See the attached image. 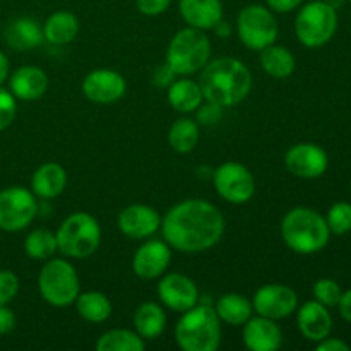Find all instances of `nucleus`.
Masks as SVG:
<instances>
[{"label": "nucleus", "mask_w": 351, "mask_h": 351, "mask_svg": "<svg viewBox=\"0 0 351 351\" xmlns=\"http://www.w3.org/2000/svg\"><path fill=\"white\" fill-rule=\"evenodd\" d=\"M221 211L204 199H187L161 218L163 240L178 252L197 254L218 245L225 235Z\"/></svg>", "instance_id": "f257e3e1"}, {"label": "nucleus", "mask_w": 351, "mask_h": 351, "mask_svg": "<svg viewBox=\"0 0 351 351\" xmlns=\"http://www.w3.org/2000/svg\"><path fill=\"white\" fill-rule=\"evenodd\" d=\"M199 86L204 101L228 108L242 103L252 89V74L242 60L221 57L209 60L201 71Z\"/></svg>", "instance_id": "f03ea898"}, {"label": "nucleus", "mask_w": 351, "mask_h": 351, "mask_svg": "<svg viewBox=\"0 0 351 351\" xmlns=\"http://www.w3.org/2000/svg\"><path fill=\"white\" fill-rule=\"evenodd\" d=\"M281 237L287 247L302 256L321 252L329 243L326 218L311 208H293L281 219Z\"/></svg>", "instance_id": "7ed1b4c3"}, {"label": "nucleus", "mask_w": 351, "mask_h": 351, "mask_svg": "<svg viewBox=\"0 0 351 351\" xmlns=\"http://www.w3.org/2000/svg\"><path fill=\"white\" fill-rule=\"evenodd\" d=\"M175 341L184 351H216L221 343V321L215 307L194 305L175 326Z\"/></svg>", "instance_id": "20e7f679"}, {"label": "nucleus", "mask_w": 351, "mask_h": 351, "mask_svg": "<svg viewBox=\"0 0 351 351\" xmlns=\"http://www.w3.org/2000/svg\"><path fill=\"white\" fill-rule=\"evenodd\" d=\"M55 237L62 256L67 259H88L95 256L101 243V226L89 213H72L60 223Z\"/></svg>", "instance_id": "39448f33"}, {"label": "nucleus", "mask_w": 351, "mask_h": 351, "mask_svg": "<svg viewBox=\"0 0 351 351\" xmlns=\"http://www.w3.org/2000/svg\"><path fill=\"white\" fill-rule=\"evenodd\" d=\"M211 60V41L204 31L184 27L170 40L167 48V62L175 75H192L204 69Z\"/></svg>", "instance_id": "423d86ee"}, {"label": "nucleus", "mask_w": 351, "mask_h": 351, "mask_svg": "<svg viewBox=\"0 0 351 351\" xmlns=\"http://www.w3.org/2000/svg\"><path fill=\"white\" fill-rule=\"evenodd\" d=\"M38 290L51 307L72 305L81 293L77 271L64 257H51L45 261V266L38 274Z\"/></svg>", "instance_id": "0eeeda50"}, {"label": "nucleus", "mask_w": 351, "mask_h": 351, "mask_svg": "<svg viewBox=\"0 0 351 351\" xmlns=\"http://www.w3.org/2000/svg\"><path fill=\"white\" fill-rule=\"evenodd\" d=\"M338 29V14L335 5L326 0L308 2L298 10L295 19V34L307 48L324 47Z\"/></svg>", "instance_id": "6e6552de"}, {"label": "nucleus", "mask_w": 351, "mask_h": 351, "mask_svg": "<svg viewBox=\"0 0 351 351\" xmlns=\"http://www.w3.org/2000/svg\"><path fill=\"white\" fill-rule=\"evenodd\" d=\"M278 21L273 10L266 5L252 3L243 7L237 17V34L243 47L249 50L261 51L278 40Z\"/></svg>", "instance_id": "1a4fd4ad"}, {"label": "nucleus", "mask_w": 351, "mask_h": 351, "mask_svg": "<svg viewBox=\"0 0 351 351\" xmlns=\"http://www.w3.org/2000/svg\"><path fill=\"white\" fill-rule=\"evenodd\" d=\"M38 215L36 195L21 185L0 191V230L17 233L26 230Z\"/></svg>", "instance_id": "9d476101"}, {"label": "nucleus", "mask_w": 351, "mask_h": 351, "mask_svg": "<svg viewBox=\"0 0 351 351\" xmlns=\"http://www.w3.org/2000/svg\"><path fill=\"white\" fill-rule=\"evenodd\" d=\"M215 191L230 204H245L256 194V178L247 167L237 161H226L213 175Z\"/></svg>", "instance_id": "9b49d317"}, {"label": "nucleus", "mask_w": 351, "mask_h": 351, "mask_svg": "<svg viewBox=\"0 0 351 351\" xmlns=\"http://www.w3.org/2000/svg\"><path fill=\"white\" fill-rule=\"evenodd\" d=\"M252 307L257 315L280 321V319L290 317L293 312H297L298 295L293 288L287 287V285H264L254 293Z\"/></svg>", "instance_id": "f8f14e48"}, {"label": "nucleus", "mask_w": 351, "mask_h": 351, "mask_svg": "<svg viewBox=\"0 0 351 351\" xmlns=\"http://www.w3.org/2000/svg\"><path fill=\"white\" fill-rule=\"evenodd\" d=\"M328 167V153L317 144L298 143L291 146L285 154V168L293 177L305 178V180L322 177Z\"/></svg>", "instance_id": "ddd939ff"}, {"label": "nucleus", "mask_w": 351, "mask_h": 351, "mask_svg": "<svg viewBox=\"0 0 351 351\" xmlns=\"http://www.w3.org/2000/svg\"><path fill=\"white\" fill-rule=\"evenodd\" d=\"M156 293L165 307L178 314H184L199 302L197 285L180 273L165 274L158 283Z\"/></svg>", "instance_id": "4468645a"}, {"label": "nucleus", "mask_w": 351, "mask_h": 351, "mask_svg": "<svg viewBox=\"0 0 351 351\" xmlns=\"http://www.w3.org/2000/svg\"><path fill=\"white\" fill-rule=\"evenodd\" d=\"M127 82L120 72L112 69H96L82 79V93L96 105H112L123 98Z\"/></svg>", "instance_id": "2eb2a0df"}, {"label": "nucleus", "mask_w": 351, "mask_h": 351, "mask_svg": "<svg viewBox=\"0 0 351 351\" xmlns=\"http://www.w3.org/2000/svg\"><path fill=\"white\" fill-rule=\"evenodd\" d=\"M171 263V247L165 240H149L136 250L132 269L141 280H158L167 273Z\"/></svg>", "instance_id": "dca6fc26"}, {"label": "nucleus", "mask_w": 351, "mask_h": 351, "mask_svg": "<svg viewBox=\"0 0 351 351\" xmlns=\"http://www.w3.org/2000/svg\"><path fill=\"white\" fill-rule=\"evenodd\" d=\"M119 230L134 240H146L161 228V216L146 204H130L119 215Z\"/></svg>", "instance_id": "f3484780"}, {"label": "nucleus", "mask_w": 351, "mask_h": 351, "mask_svg": "<svg viewBox=\"0 0 351 351\" xmlns=\"http://www.w3.org/2000/svg\"><path fill=\"white\" fill-rule=\"evenodd\" d=\"M243 345L250 351H276L283 345V331L269 317H250L243 324Z\"/></svg>", "instance_id": "a211bd4d"}, {"label": "nucleus", "mask_w": 351, "mask_h": 351, "mask_svg": "<svg viewBox=\"0 0 351 351\" xmlns=\"http://www.w3.org/2000/svg\"><path fill=\"white\" fill-rule=\"evenodd\" d=\"M297 326L305 339L319 343L331 335L332 317L326 305L311 300L297 308Z\"/></svg>", "instance_id": "6ab92c4d"}, {"label": "nucleus", "mask_w": 351, "mask_h": 351, "mask_svg": "<svg viewBox=\"0 0 351 351\" xmlns=\"http://www.w3.org/2000/svg\"><path fill=\"white\" fill-rule=\"evenodd\" d=\"M48 75L43 69L34 65H23L12 72L9 79V91L16 99L34 101L40 99L48 89Z\"/></svg>", "instance_id": "aec40b11"}, {"label": "nucleus", "mask_w": 351, "mask_h": 351, "mask_svg": "<svg viewBox=\"0 0 351 351\" xmlns=\"http://www.w3.org/2000/svg\"><path fill=\"white\" fill-rule=\"evenodd\" d=\"M182 19L195 29H215L223 21L221 0H180L178 3Z\"/></svg>", "instance_id": "412c9836"}, {"label": "nucleus", "mask_w": 351, "mask_h": 351, "mask_svg": "<svg viewBox=\"0 0 351 351\" xmlns=\"http://www.w3.org/2000/svg\"><path fill=\"white\" fill-rule=\"evenodd\" d=\"M67 187V171L62 165L45 163L31 177V192L40 199H55Z\"/></svg>", "instance_id": "4be33fe9"}, {"label": "nucleus", "mask_w": 351, "mask_h": 351, "mask_svg": "<svg viewBox=\"0 0 351 351\" xmlns=\"http://www.w3.org/2000/svg\"><path fill=\"white\" fill-rule=\"evenodd\" d=\"M5 41L17 51L33 50L45 41L43 26L33 17H17L5 27Z\"/></svg>", "instance_id": "5701e85b"}, {"label": "nucleus", "mask_w": 351, "mask_h": 351, "mask_svg": "<svg viewBox=\"0 0 351 351\" xmlns=\"http://www.w3.org/2000/svg\"><path fill=\"white\" fill-rule=\"evenodd\" d=\"M168 103L173 110L178 113H191L199 108L201 103H204V96H202V89L199 86V81H192L189 77L175 79L170 86H168Z\"/></svg>", "instance_id": "b1692460"}, {"label": "nucleus", "mask_w": 351, "mask_h": 351, "mask_svg": "<svg viewBox=\"0 0 351 351\" xmlns=\"http://www.w3.org/2000/svg\"><path fill=\"white\" fill-rule=\"evenodd\" d=\"M79 33V19L67 10H57L47 17L43 24L45 41L51 45H69Z\"/></svg>", "instance_id": "393cba45"}, {"label": "nucleus", "mask_w": 351, "mask_h": 351, "mask_svg": "<svg viewBox=\"0 0 351 351\" xmlns=\"http://www.w3.org/2000/svg\"><path fill=\"white\" fill-rule=\"evenodd\" d=\"M134 328L143 339H156L167 329V314L156 302H144L134 314Z\"/></svg>", "instance_id": "a878e982"}, {"label": "nucleus", "mask_w": 351, "mask_h": 351, "mask_svg": "<svg viewBox=\"0 0 351 351\" xmlns=\"http://www.w3.org/2000/svg\"><path fill=\"white\" fill-rule=\"evenodd\" d=\"M215 311L218 314L219 321L233 326V328H240L252 317L254 307L252 300L232 291V293H225L218 298Z\"/></svg>", "instance_id": "bb28decb"}, {"label": "nucleus", "mask_w": 351, "mask_h": 351, "mask_svg": "<svg viewBox=\"0 0 351 351\" xmlns=\"http://www.w3.org/2000/svg\"><path fill=\"white\" fill-rule=\"evenodd\" d=\"M261 65L267 75L281 81V79H287L293 74L297 60L287 47L273 43L261 50Z\"/></svg>", "instance_id": "cd10ccee"}, {"label": "nucleus", "mask_w": 351, "mask_h": 351, "mask_svg": "<svg viewBox=\"0 0 351 351\" xmlns=\"http://www.w3.org/2000/svg\"><path fill=\"white\" fill-rule=\"evenodd\" d=\"M75 311L84 321L101 324L112 315V302L101 291H84L75 298Z\"/></svg>", "instance_id": "c85d7f7f"}, {"label": "nucleus", "mask_w": 351, "mask_h": 351, "mask_svg": "<svg viewBox=\"0 0 351 351\" xmlns=\"http://www.w3.org/2000/svg\"><path fill=\"white\" fill-rule=\"evenodd\" d=\"M201 139V130H199V123L194 119L189 117H182L177 119L170 125L168 130V144L171 149L177 151L180 154H187L195 149Z\"/></svg>", "instance_id": "c756f323"}, {"label": "nucleus", "mask_w": 351, "mask_h": 351, "mask_svg": "<svg viewBox=\"0 0 351 351\" xmlns=\"http://www.w3.org/2000/svg\"><path fill=\"white\" fill-rule=\"evenodd\" d=\"M146 339L129 329H110L96 341L98 351H144Z\"/></svg>", "instance_id": "7c9ffc66"}, {"label": "nucleus", "mask_w": 351, "mask_h": 351, "mask_svg": "<svg viewBox=\"0 0 351 351\" xmlns=\"http://www.w3.org/2000/svg\"><path fill=\"white\" fill-rule=\"evenodd\" d=\"M24 252L34 261H48L58 252L57 237L47 228H36L27 233L24 240Z\"/></svg>", "instance_id": "2f4dec72"}, {"label": "nucleus", "mask_w": 351, "mask_h": 351, "mask_svg": "<svg viewBox=\"0 0 351 351\" xmlns=\"http://www.w3.org/2000/svg\"><path fill=\"white\" fill-rule=\"evenodd\" d=\"M326 223L329 232L335 235H345L351 232V204L350 202H336L329 208L326 215Z\"/></svg>", "instance_id": "473e14b6"}, {"label": "nucleus", "mask_w": 351, "mask_h": 351, "mask_svg": "<svg viewBox=\"0 0 351 351\" xmlns=\"http://www.w3.org/2000/svg\"><path fill=\"white\" fill-rule=\"evenodd\" d=\"M312 293H314V300H317L319 304L326 305V307H336L341 300L343 290L335 280L331 278H322L317 280L312 287Z\"/></svg>", "instance_id": "72a5a7b5"}, {"label": "nucleus", "mask_w": 351, "mask_h": 351, "mask_svg": "<svg viewBox=\"0 0 351 351\" xmlns=\"http://www.w3.org/2000/svg\"><path fill=\"white\" fill-rule=\"evenodd\" d=\"M19 293V278L9 269H0V307L9 305Z\"/></svg>", "instance_id": "f704fd0d"}, {"label": "nucleus", "mask_w": 351, "mask_h": 351, "mask_svg": "<svg viewBox=\"0 0 351 351\" xmlns=\"http://www.w3.org/2000/svg\"><path fill=\"white\" fill-rule=\"evenodd\" d=\"M17 113L16 98L9 89H3L0 86V132L10 127Z\"/></svg>", "instance_id": "c9c22d12"}, {"label": "nucleus", "mask_w": 351, "mask_h": 351, "mask_svg": "<svg viewBox=\"0 0 351 351\" xmlns=\"http://www.w3.org/2000/svg\"><path fill=\"white\" fill-rule=\"evenodd\" d=\"M195 112H197V123H202V125H213V123L219 122V119H221L223 106L211 101H206L204 105L201 103Z\"/></svg>", "instance_id": "e433bc0d"}, {"label": "nucleus", "mask_w": 351, "mask_h": 351, "mask_svg": "<svg viewBox=\"0 0 351 351\" xmlns=\"http://www.w3.org/2000/svg\"><path fill=\"white\" fill-rule=\"evenodd\" d=\"M136 5L143 16L154 17L167 12L168 7L171 5V0H136Z\"/></svg>", "instance_id": "4c0bfd02"}, {"label": "nucleus", "mask_w": 351, "mask_h": 351, "mask_svg": "<svg viewBox=\"0 0 351 351\" xmlns=\"http://www.w3.org/2000/svg\"><path fill=\"white\" fill-rule=\"evenodd\" d=\"M16 329V314L7 305L0 307V336L10 335Z\"/></svg>", "instance_id": "58836bf2"}, {"label": "nucleus", "mask_w": 351, "mask_h": 351, "mask_svg": "<svg viewBox=\"0 0 351 351\" xmlns=\"http://www.w3.org/2000/svg\"><path fill=\"white\" fill-rule=\"evenodd\" d=\"M304 0H266V7L271 9L273 12L278 14H288L293 12L295 9L302 5Z\"/></svg>", "instance_id": "ea45409f"}, {"label": "nucleus", "mask_w": 351, "mask_h": 351, "mask_svg": "<svg viewBox=\"0 0 351 351\" xmlns=\"http://www.w3.org/2000/svg\"><path fill=\"white\" fill-rule=\"evenodd\" d=\"M317 351H350V345L339 338H324L315 345Z\"/></svg>", "instance_id": "a19ab883"}, {"label": "nucleus", "mask_w": 351, "mask_h": 351, "mask_svg": "<svg viewBox=\"0 0 351 351\" xmlns=\"http://www.w3.org/2000/svg\"><path fill=\"white\" fill-rule=\"evenodd\" d=\"M338 307H339V314H341V317L345 319V321L351 322V290L345 291V293L341 295V300H339Z\"/></svg>", "instance_id": "79ce46f5"}, {"label": "nucleus", "mask_w": 351, "mask_h": 351, "mask_svg": "<svg viewBox=\"0 0 351 351\" xmlns=\"http://www.w3.org/2000/svg\"><path fill=\"white\" fill-rule=\"evenodd\" d=\"M10 74V64H9V58L3 51H0V86L9 79Z\"/></svg>", "instance_id": "37998d69"}, {"label": "nucleus", "mask_w": 351, "mask_h": 351, "mask_svg": "<svg viewBox=\"0 0 351 351\" xmlns=\"http://www.w3.org/2000/svg\"><path fill=\"white\" fill-rule=\"evenodd\" d=\"M326 2H328V0H326Z\"/></svg>", "instance_id": "c03bdc74"}, {"label": "nucleus", "mask_w": 351, "mask_h": 351, "mask_svg": "<svg viewBox=\"0 0 351 351\" xmlns=\"http://www.w3.org/2000/svg\"><path fill=\"white\" fill-rule=\"evenodd\" d=\"M350 2H351V0H350Z\"/></svg>", "instance_id": "a18cd8bd"}]
</instances>
